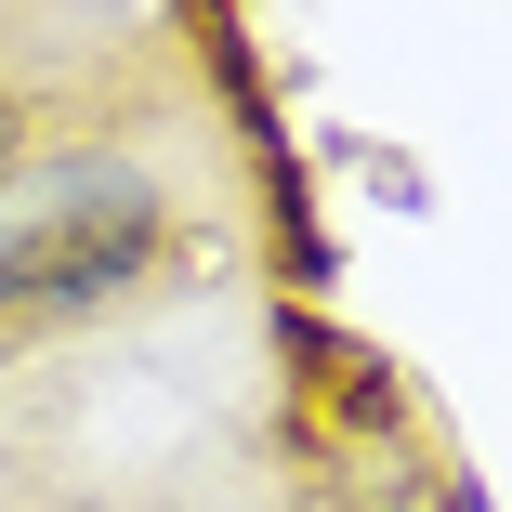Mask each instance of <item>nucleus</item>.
I'll return each instance as SVG.
<instances>
[{
  "instance_id": "f257e3e1",
  "label": "nucleus",
  "mask_w": 512,
  "mask_h": 512,
  "mask_svg": "<svg viewBox=\"0 0 512 512\" xmlns=\"http://www.w3.org/2000/svg\"><path fill=\"white\" fill-rule=\"evenodd\" d=\"M158 263V197L132 171H53L0 224V316H92Z\"/></svg>"
},
{
  "instance_id": "f03ea898",
  "label": "nucleus",
  "mask_w": 512,
  "mask_h": 512,
  "mask_svg": "<svg viewBox=\"0 0 512 512\" xmlns=\"http://www.w3.org/2000/svg\"><path fill=\"white\" fill-rule=\"evenodd\" d=\"M0 158H14V119H0Z\"/></svg>"
}]
</instances>
